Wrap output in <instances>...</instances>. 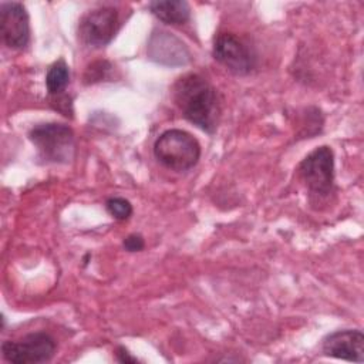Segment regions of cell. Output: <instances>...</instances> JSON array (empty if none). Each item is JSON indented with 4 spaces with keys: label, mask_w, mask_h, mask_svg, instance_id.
<instances>
[{
    "label": "cell",
    "mask_w": 364,
    "mask_h": 364,
    "mask_svg": "<svg viewBox=\"0 0 364 364\" xmlns=\"http://www.w3.org/2000/svg\"><path fill=\"white\" fill-rule=\"evenodd\" d=\"M173 101L183 118L199 129L213 134L220 118L216 88L199 74H186L173 84Z\"/></svg>",
    "instance_id": "6da1fadb"
},
{
    "label": "cell",
    "mask_w": 364,
    "mask_h": 364,
    "mask_svg": "<svg viewBox=\"0 0 364 364\" xmlns=\"http://www.w3.org/2000/svg\"><path fill=\"white\" fill-rule=\"evenodd\" d=\"M154 155L165 168L183 172L192 169L200 158L198 139L183 129H166L154 144Z\"/></svg>",
    "instance_id": "7a4b0ae2"
},
{
    "label": "cell",
    "mask_w": 364,
    "mask_h": 364,
    "mask_svg": "<svg viewBox=\"0 0 364 364\" xmlns=\"http://www.w3.org/2000/svg\"><path fill=\"white\" fill-rule=\"evenodd\" d=\"M28 139L43 162L68 164L74 158V132L65 124L46 122L34 125L28 132Z\"/></svg>",
    "instance_id": "3957f363"
},
{
    "label": "cell",
    "mask_w": 364,
    "mask_h": 364,
    "mask_svg": "<svg viewBox=\"0 0 364 364\" xmlns=\"http://www.w3.org/2000/svg\"><path fill=\"white\" fill-rule=\"evenodd\" d=\"M299 176L311 198L324 199L334 189V154L327 145L313 149L299 165Z\"/></svg>",
    "instance_id": "277c9868"
},
{
    "label": "cell",
    "mask_w": 364,
    "mask_h": 364,
    "mask_svg": "<svg viewBox=\"0 0 364 364\" xmlns=\"http://www.w3.org/2000/svg\"><path fill=\"white\" fill-rule=\"evenodd\" d=\"M57 343L46 331H34L18 340H6L1 344V355L6 361L14 364L46 363L55 353Z\"/></svg>",
    "instance_id": "5b68a950"
},
{
    "label": "cell",
    "mask_w": 364,
    "mask_h": 364,
    "mask_svg": "<svg viewBox=\"0 0 364 364\" xmlns=\"http://www.w3.org/2000/svg\"><path fill=\"white\" fill-rule=\"evenodd\" d=\"M213 58L235 75H246L256 67V54L252 47L233 33H218L212 47Z\"/></svg>",
    "instance_id": "8992f818"
},
{
    "label": "cell",
    "mask_w": 364,
    "mask_h": 364,
    "mask_svg": "<svg viewBox=\"0 0 364 364\" xmlns=\"http://www.w3.org/2000/svg\"><path fill=\"white\" fill-rule=\"evenodd\" d=\"M119 27L117 9L102 6L87 11L78 23V36L90 47L101 48L111 43Z\"/></svg>",
    "instance_id": "52a82bcc"
},
{
    "label": "cell",
    "mask_w": 364,
    "mask_h": 364,
    "mask_svg": "<svg viewBox=\"0 0 364 364\" xmlns=\"http://www.w3.org/2000/svg\"><path fill=\"white\" fill-rule=\"evenodd\" d=\"M0 31L3 43L11 50H21L30 41V18L26 7L18 1L0 4Z\"/></svg>",
    "instance_id": "ba28073f"
},
{
    "label": "cell",
    "mask_w": 364,
    "mask_h": 364,
    "mask_svg": "<svg viewBox=\"0 0 364 364\" xmlns=\"http://www.w3.org/2000/svg\"><path fill=\"white\" fill-rule=\"evenodd\" d=\"M321 351L327 357L363 363L364 334L361 330H337L327 334L321 341Z\"/></svg>",
    "instance_id": "9c48e42d"
},
{
    "label": "cell",
    "mask_w": 364,
    "mask_h": 364,
    "mask_svg": "<svg viewBox=\"0 0 364 364\" xmlns=\"http://www.w3.org/2000/svg\"><path fill=\"white\" fill-rule=\"evenodd\" d=\"M148 57L156 64L166 67L185 65L191 60L186 46L168 31H154L146 46Z\"/></svg>",
    "instance_id": "30bf717a"
},
{
    "label": "cell",
    "mask_w": 364,
    "mask_h": 364,
    "mask_svg": "<svg viewBox=\"0 0 364 364\" xmlns=\"http://www.w3.org/2000/svg\"><path fill=\"white\" fill-rule=\"evenodd\" d=\"M151 13L165 24L181 26L189 21L191 7L183 0H155L148 4Z\"/></svg>",
    "instance_id": "8fae6325"
},
{
    "label": "cell",
    "mask_w": 364,
    "mask_h": 364,
    "mask_svg": "<svg viewBox=\"0 0 364 364\" xmlns=\"http://www.w3.org/2000/svg\"><path fill=\"white\" fill-rule=\"evenodd\" d=\"M70 82V68L67 63L60 58L55 63H53L46 74V88L48 94L57 95L63 92Z\"/></svg>",
    "instance_id": "7c38bea8"
},
{
    "label": "cell",
    "mask_w": 364,
    "mask_h": 364,
    "mask_svg": "<svg viewBox=\"0 0 364 364\" xmlns=\"http://www.w3.org/2000/svg\"><path fill=\"white\" fill-rule=\"evenodd\" d=\"M105 208L108 213L117 220H125L132 215V205L125 198L112 196L105 202Z\"/></svg>",
    "instance_id": "4fadbf2b"
},
{
    "label": "cell",
    "mask_w": 364,
    "mask_h": 364,
    "mask_svg": "<svg viewBox=\"0 0 364 364\" xmlns=\"http://www.w3.org/2000/svg\"><path fill=\"white\" fill-rule=\"evenodd\" d=\"M111 64L108 61H97L94 64H91L84 74V80L87 84H92V82H98L102 81V78H107L109 71H111Z\"/></svg>",
    "instance_id": "5bb4252c"
},
{
    "label": "cell",
    "mask_w": 364,
    "mask_h": 364,
    "mask_svg": "<svg viewBox=\"0 0 364 364\" xmlns=\"http://www.w3.org/2000/svg\"><path fill=\"white\" fill-rule=\"evenodd\" d=\"M122 246L127 252H139L144 249L145 246V242H144V237L141 235H136V233H132V235H128L124 242H122Z\"/></svg>",
    "instance_id": "9a60e30c"
},
{
    "label": "cell",
    "mask_w": 364,
    "mask_h": 364,
    "mask_svg": "<svg viewBox=\"0 0 364 364\" xmlns=\"http://www.w3.org/2000/svg\"><path fill=\"white\" fill-rule=\"evenodd\" d=\"M115 358L117 361L122 363V364H128V363H138L139 360L134 355H131V353L125 348V347H118L115 350Z\"/></svg>",
    "instance_id": "2e32d148"
}]
</instances>
